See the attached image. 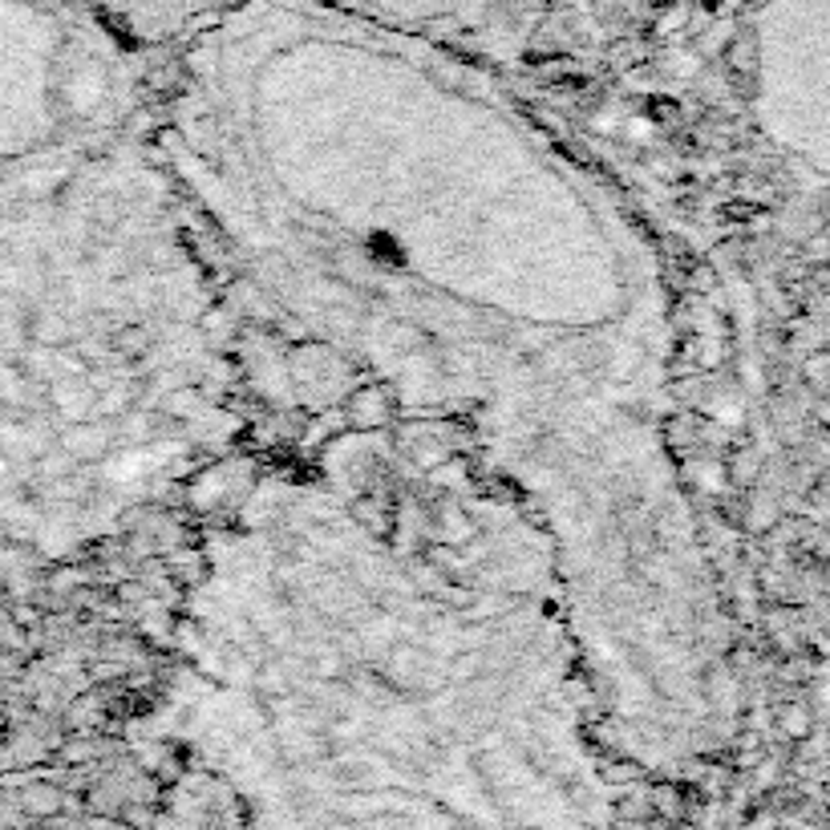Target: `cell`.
<instances>
[{
    "label": "cell",
    "mask_w": 830,
    "mask_h": 830,
    "mask_svg": "<svg viewBox=\"0 0 830 830\" xmlns=\"http://www.w3.org/2000/svg\"><path fill=\"white\" fill-rule=\"evenodd\" d=\"M827 4L753 0L758 122L814 191L827 179Z\"/></svg>",
    "instance_id": "cell-3"
},
{
    "label": "cell",
    "mask_w": 830,
    "mask_h": 830,
    "mask_svg": "<svg viewBox=\"0 0 830 830\" xmlns=\"http://www.w3.org/2000/svg\"><path fill=\"white\" fill-rule=\"evenodd\" d=\"M135 49H175L236 0H90Z\"/></svg>",
    "instance_id": "cell-5"
},
{
    "label": "cell",
    "mask_w": 830,
    "mask_h": 830,
    "mask_svg": "<svg viewBox=\"0 0 830 830\" xmlns=\"http://www.w3.org/2000/svg\"><path fill=\"white\" fill-rule=\"evenodd\" d=\"M402 33L426 37L478 61H503L567 0H333Z\"/></svg>",
    "instance_id": "cell-4"
},
{
    "label": "cell",
    "mask_w": 830,
    "mask_h": 830,
    "mask_svg": "<svg viewBox=\"0 0 830 830\" xmlns=\"http://www.w3.org/2000/svg\"><path fill=\"white\" fill-rule=\"evenodd\" d=\"M170 53L158 142L215 276L474 446L560 563L600 745L701 782L741 741L738 632L624 199L486 61L333 0H236Z\"/></svg>",
    "instance_id": "cell-1"
},
{
    "label": "cell",
    "mask_w": 830,
    "mask_h": 830,
    "mask_svg": "<svg viewBox=\"0 0 830 830\" xmlns=\"http://www.w3.org/2000/svg\"><path fill=\"white\" fill-rule=\"evenodd\" d=\"M595 725L538 523L397 434L227 498L147 718L244 830H612Z\"/></svg>",
    "instance_id": "cell-2"
}]
</instances>
